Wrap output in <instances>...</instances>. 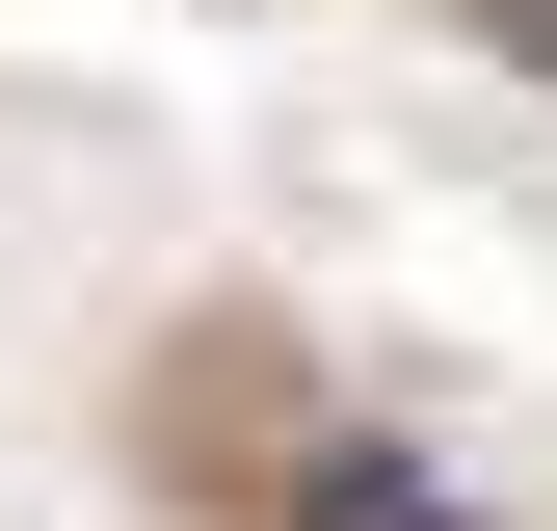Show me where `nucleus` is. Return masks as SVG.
Listing matches in <instances>:
<instances>
[{
  "label": "nucleus",
  "instance_id": "nucleus-1",
  "mask_svg": "<svg viewBox=\"0 0 557 531\" xmlns=\"http://www.w3.org/2000/svg\"><path fill=\"white\" fill-rule=\"evenodd\" d=\"M293 531H451V505L398 479V452H319V505H293Z\"/></svg>",
  "mask_w": 557,
  "mask_h": 531
}]
</instances>
